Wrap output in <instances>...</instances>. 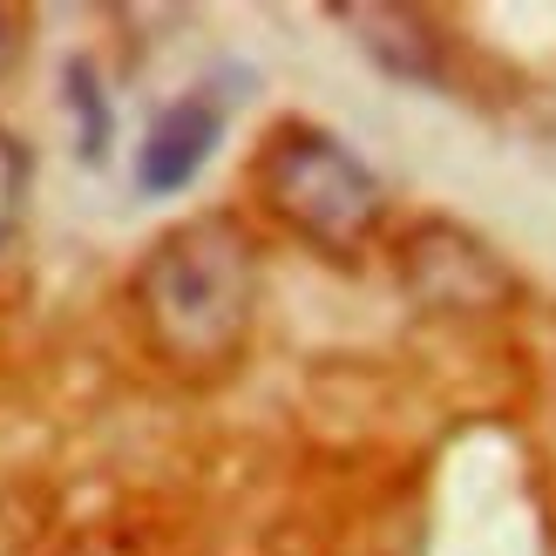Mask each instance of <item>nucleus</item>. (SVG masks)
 Returning <instances> with one entry per match:
<instances>
[{
	"mask_svg": "<svg viewBox=\"0 0 556 556\" xmlns=\"http://www.w3.org/2000/svg\"><path fill=\"white\" fill-rule=\"evenodd\" d=\"M258 190L299 238L326 244V252H353L380 225V177L340 136H326L313 123L271 129V143L258 156Z\"/></svg>",
	"mask_w": 556,
	"mask_h": 556,
	"instance_id": "2",
	"label": "nucleus"
},
{
	"mask_svg": "<svg viewBox=\"0 0 556 556\" xmlns=\"http://www.w3.org/2000/svg\"><path fill=\"white\" fill-rule=\"evenodd\" d=\"M340 21L353 27V41L367 48L387 75H401V81H434L441 75L434 35H428L421 14H407V8H340Z\"/></svg>",
	"mask_w": 556,
	"mask_h": 556,
	"instance_id": "5",
	"label": "nucleus"
},
{
	"mask_svg": "<svg viewBox=\"0 0 556 556\" xmlns=\"http://www.w3.org/2000/svg\"><path fill=\"white\" fill-rule=\"evenodd\" d=\"M21 211H27V150L0 129V252L14 244L21 231Z\"/></svg>",
	"mask_w": 556,
	"mask_h": 556,
	"instance_id": "7",
	"label": "nucleus"
},
{
	"mask_svg": "<svg viewBox=\"0 0 556 556\" xmlns=\"http://www.w3.org/2000/svg\"><path fill=\"white\" fill-rule=\"evenodd\" d=\"M14 48H21V35H14V14H8V8H0V68H8V62H14Z\"/></svg>",
	"mask_w": 556,
	"mask_h": 556,
	"instance_id": "8",
	"label": "nucleus"
},
{
	"mask_svg": "<svg viewBox=\"0 0 556 556\" xmlns=\"http://www.w3.org/2000/svg\"><path fill=\"white\" fill-rule=\"evenodd\" d=\"M407 278L434 305H503V299H516L509 265L455 225H421L407 238Z\"/></svg>",
	"mask_w": 556,
	"mask_h": 556,
	"instance_id": "4",
	"label": "nucleus"
},
{
	"mask_svg": "<svg viewBox=\"0 0 556 556\" xmlns=\"http://www.w3.org/2000/svg\"><path fill=\"white\" fill-rule=\"evenodd\" d=\"M62 81H68V109H75V136H81V156L89 163H102L109 156V96H102V81H96V68L75 62L62 68Z\"/></svg>",
	"mask_w": 556,
	"mask_h": 556,
	"instance_id": "6",
	"label": "nucleus"
},
{
	"mask_svg": "<svg viewBox=\"0 0 556 556\" xmlns=\"http://www.w3.org/2000/svg\"><path fill=\"white\" fill-rule=\"evenodd\" d=\"M136 305H143L150 346L170 367H225L252 332L258 305V258L238 217H190L136 271Z\"/></svg>",
	"mask_w": 556,
	"mask_h": 556,
	"instance_id": "1",
	"label": "nucleus"
},
{
	"mask_svg": "<svg viewBox=\"0 0 556 556\" xmlns=\"http://www.w3.org/2000/svg\"><path fill=\"white\" fill-rule=\"evenodd\" d=\"M217 136H225V96L217 89L177 96L150 123L143 150H136V190H143V198H177L184 184H198V170L217 150Z\"/></svg>",
	"mask_w": 556,
	"mask_h": 556,
	"instance_id": "3",
	"label": "nucleus"
}]
</instances>
